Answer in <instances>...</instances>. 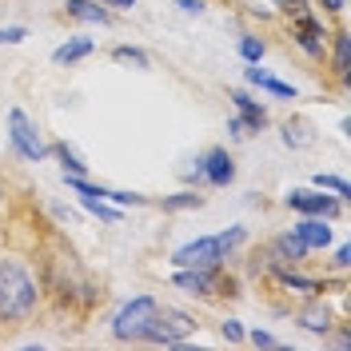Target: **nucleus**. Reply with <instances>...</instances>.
Here are the masks:
<instances>
[{
	"instance_id": "f257e3e1",
	"label": "nucleus",
	"mask_w": 351,
	"mask_h": 351,
	"mask_svg": "<svg viewBox=\"0 0 351 351\" xmlns=\"http://www.w3.org/2000/svg\"><path fill=\"white\" fill-rule=\"evenodd\" d=\"M44 287L32 276V267L16 256L0 247V324H28L40 311Z\"/></svg>"
},
{
	"instance_id": "f03ea898",
	"label": "nucleus",
	"mask_w": 351,
	"mask_h": 351,
	"mask_svg": "<svg viewBox=\"0 0 351 351\" xmlns=\"http://www.w3.org/2000/svg\"><path fill=\"white\" fill-rule=\"evenodd\" d=\"M156 311H160V300L156 295H136L128 304L112 315V339L116 343H144L148 328L156 324Z\"/></svg>"
},
{
	"instance_id": "7ed1b4c3",
	"label": "nucleus",
	"mask_w": 351,
	"mask_h": 351,
	"mask_svg": "<svg viewBox=\"0 0 351 351\" xmlns=\"http://www.w3.org/2000/svg\"><path fill=\"white\" fill-rule=\"evenodd\" d=\"M172 284L184 287L188 295H199V300H212V295H240V291H236V280L223 276V263H219V267H176Z\"/></svg>"
},
{
	"instance_id": "20e7f679",
	"label": "nucleus",
	"mask_w": 351,
	"mask_h": 351,
	"mask_svg": "<svg viewBox=\"0 0 351 351\" xmlns=\"http://www.w3.org/2000/svg\"><path fill=\"white\" fill-rule=\"evenodd\" d=\"M196 315H188V311H180V307H168L160 304L156 311V324L148 328L144 335V343H152V348H180L188 335H196Z\"/></svg>"
},
{
	"instance_id": "39448f33",
	"label": "nucleus",
	"mask_w": 351,
	"mask_h": 351,
	"mask_svg": "<svg viewBox=\"0 0 351 351\" xmlns=\"http://www.w3.org/2000/svg\"><path fill=\"white\" fill-rule=\"evenodd\" d=\"M8 144H12V152L28 160V164H40L44 156H48V144L40 140V128L32 124V116L24 108H12L8 112Z\"/></svg>"
},
{
	"instance_id": "423d86ee",
	"label": "nucleus",
	"mask_w": 351,
	"mask_h": 351,
	"mask_svg": "<svg viewBox=\"0 0 351 351\" xmlns=\"http://www.w3.org/2000/svg\"><path fill=\"white\" fill-rule=\"evenodd\" d=\"M232 252L219 243V236H196V240L180 243L172 252V263L176 267H219Z\"/></svg>"
},
{
	"instance_id": "0eeeda50",
	"label": "nucleus",
	"mask_w": 351,
	"mask_h": 351,
	"mask_svg": "<svg viewBox=\"0 0 351 351\" xmlns=\"http://www.w3.org/2000/svg\"><path fill=\"white\" fill-rule=\"evenodd\" d=\"M284 204L295 212V216H324V219H335L348 204L339 196H324V188H295V192H287L284 196Z\"/></svg>"
},
{
	"instance_id": "6e6552de",
	"label": "nucleus",
	"mask_w": 351,
	"mask_h": 351,
	"mask_svg": "<svg viewBox=\"0 0 351 351\" xmlns=\"http://www.w3.org/2000/svg\"><path fill=\"white\" fill-rule=\"evenodd\" d=\"M291 40L304 48L311 60H328V24L319 21V16H311V12H300V16H291Z\"/></svg>"
},
{
	"instance_id": "1a4fd4ad",
	"label": "nucleus",
	"mask_w": 351,
	"mask_h": 351,
	"mask_svg": "<svg viewBox=\"0 0 351 351\" xmlns=\"http://www.w3.org/2000/svg\"><path fill=\"white\" fill-rule=\"evenodd\" d=\"M295 324L311 335H331L335 331V311L324 295H307V304L295 311Z\"/></svg>"
},
{
	"instance_id": "9d476101",
	"label": "nucleus",
	"mask_w": 351,
	"mask_h": 351,
	"mask_svg": "<svg viewBox=\"0 0 351 351\" xmlns=\"http://www.w3.org/2000/svg\"><path fill=\"white\" fill-rule=\"evenodd\" d=\"M199 172H204V184L208 188H228L236 180V160L228 148H208L199 156Z\"/></svg>"
},
{
	"instance_id": "9b49d317",
	"label": "nucleus",
	"mask_w": 351,
	"mask_h": 351,
	"mask_svg": "<svg viewBox=\"0 0 351 351\" xmlns=\"http://www.w3.org/2000/svg\"><path fill=\"white\" fill-rule=\"evenodd\" d=\"M328 56H331V72L339 76V84H351V32L348 28H335L328 40Z\"/></svg>"
},
{
	"instance_id": "f8f14e48",
	"label": "nucleus",
	"mask_w": 351,
	"mask_h": 351,
	"mask_svg": "<svg viewBox=\"0 0 351 351\" xmlns=\"http://www.w3.org/2000/svg\"><path fill=\"white\" fill-rule=\"evenodd\" d=\"M228 100L236 104V116L243 120V128H247V132H263V128H267V108H263L260 100H252L243 88H232V92H228Z\"/></svg>"
},
{
	"instance_id": "ddd939ff",
	"label": "nucleus",
	"mask_w": 351,
	"mask_h": 351,
	"mask_svg": "<svg viewBox=\"0 0 351 351\" xmlns=\"http://www.w3.org/2000/svg\"><path fill=\"white\" fill-rule=\"evenodd\" d=\"M291 232L307 243V252H328L331 247V228H328V219L324 216H304Z\"/></svg>"
},
{
	"instance_id": "4468645a",
	"label": "nucleus",
	"mask_w": 351,
	"mask_h": 351,
	"mask_svg": "<svg viewBox=\"0 0 351 351\" xmlns=\"http://www.w3.org/2000/svg\"><path fill=\"white\" fill-rule=\"evenodd\" d=\"M64 16L80 24H96V28H108L112 24V8L96 4V0H64Z\"/></svg>"
},
{
	"instance_id": "2eb2a0df",
	"label": "nucleus",
	"mask_w": 351,
	"mask_h": 351,
	"mask_svg": "<svg viewBox=\"0 0 351 351\" xmlns=\"http://www.w3.org/2000/svg\"><path fill=\"white\" fill-rule=\"evenodd\" d=\"M243 76H247V84H252V88H263V92H271V96H280V100H295V96H300L287 80H276V76H271V72H263L260 64H247Z\"/></svg>"
},
{
	"instance_id": "dca6fc26",
	"label": "nucleus",
	"mask_w": 351,
	"mask_h": 351,
	"mask_svg": "<svg viewBox=\"0 0 351 351\" xmlns=\"http://www.w3.org/2000/svg\"><path fill=\"white\" fill-rule=\"evenodd\" d=\"M271 280H276L280 287H287V291H295V295H319V291L328 287V280H307V276H300L295 267H280Z\"/></svg>"
},
{
	"instance_id": "f3484780",
	"label": "nucleus",
	"mask_w": 351,
	"mask_h": 351,
	"mask_svg": "<svg viewBox=\"0 0 351 351\" xmlns=\"http://www.w3.org/2000/svg\"><path fill=\"white\" fill-rule=\"evenodd\" d=\"M48 156H56L60 160V168H64V176H88V160L68 140H56V144H48Z\"/></svg>"
},
{
	"instance_id": "a211bd4d",
	"label": "nucleus",
	"mask_w": 351,
	"mask_h": 351,
	"mask_svg": "<svg viewBox=\"0 0 351 351\" xmlns=\"http://www.w3.org/2000/svg\"><path fill=\"white\" fill-rule=\"evenodd\" d=\"M271 247L284 256V263H291V267H300V263L307 260V243L295 236V232H280L276 240H271Z\"/></svg>"
},
{
	"instance_id": "6ab92c4d",
	"label": "nucleus",
	"mask_w": 351,
	"mask_h": 351,
	"mask_svg": "<svg viewBox=\"0 0 351 351\" xmlns=\"http://www.w3.org/2000/svg\"><path fill=\"white\" fill-rule=\"evenodd\" d=\"M92 48H96V44L88 40V36H72V40H64L56 52H52V60H56V64H76V60L92 56Z\"/></svg>"
},
{
	"instance_id": "aec40b11",
	"label": "nucleus",
	"mask_w": 351,
	"mask_h": 351,
	"mask_svg": "<svg viewBox=\"0 0 351 351\" xmlns=\"http://www.w3.org/2000/svg\"><path fill=\"white\" fill-rule=\"evenodd\" d=\"M112 60L124 68H136V72H148L152 68V56L144 52V48H136V44H116L112 48Z\"/></svg>"
},
{
	"instance_id": "412c9836",
	"label": "nucleus",
	"mask_w": 351,
	"mask_h": 351,
	"mask_svg": "<svg viewBox=\"0 0 351 351\" xmlns=\"http://www.w3.org/2000/svg\"><path fill=\"white\" fill-rule=\"evenodd\" d=\"M160 208H164V212H196V208H204V196L188 188V192H176V196H164V199H160Z\"/></svg>"
},
{
	"instance_id": "4be33fe9",
	"label": "nucleus",
	"mask_w": 351,
	"mask_h": 351,
	"mask_svg": "<svg viewBox=\"0 0 351 351\" xmlns=\"http://www.w3.org/2000/svg\"><path fill=\"white\" fill-rule=\"evenodd\" d=\"M311 140H315V132H311L307 120H287L284 124V144L287 148H307Z\"/></svg>"
},
{
	"instance_id": "5701e85b",
	"label": "nucleus",
	"mask_w": 351,
	"mask_h": 351,
	"mask_svg": "<svg viewBox=\"0 0 351 351\" xmlns=\"http://www.w3.org/2000/svg\"><path fill=\"white\" fill-rule=\"evenodd\" d=\"M311 184H315V188H324V192H331V196H339V199H343V204H348V199H351V188H348V180H343V176L319 172V176H315V180H311Z\"/></svg>"
},
{
	"instance_id": "b1692460",
	"label": "nucleus",
	"mask_w": 351,
	"mask_h": 351,
	"mask_svg": "<svg viewBox=\"0 0 351 351\" xmlns=\"http://www.w3.org/2000/svg\"><path fill=\"white\" fill-rule=\"evenodd\" d=\"M240 56L247 60V64H260L263 56H267V44H263L256 32H243L240 36Z\"/></svg>"
},
{
	"instance_id": "393cba45",
	"label": "nucleus",
	"mask_w": 351,
	"mask_h": 351,
	"mask_svg": "<svg viewBox=\"0 0 351 351\" xmlns=\"http://www.w3.org/2000/svg\"><path fill=\"white\" fill-rule=\"evenodd\" d=\"M80 204H84L92 216L108 219V223H120V212H116V208H108V204H104V196H80Z\"/></svg>"
},
{
	"instance_id": "a878e982",
	"label": "nucleus",
	"mask_w": 351,
	"mask_h": 351,
	"mask_svg": "<svg viewBox=\"0 0 351 351\" xmlns=\"http://www.w3.org/2000/svg\"><path fill=\"white\" fill-rule=\"evenodd\" d=\"M104 199L120 204V208H144V204H148V196H140V192H116V188H108Z\"/></svg>"
},
{
	"instance_id": "bb28decb",
	"label": "nucleus",
	"mask_w": 351,
	"mask_h": 351,
	"mask_svg": "<svg viewBox=\"0 0 351 351\" xmlns=\"http://www.w3.org/2000/svg\"><path fill=\"white\" fill-rule=\"evenodd\" d=\"M219 335H223L228 343H243V339H247V331H243L240 319H223V324H219Z\"/></svg>"
},
{
	"instance_id": "cd10ccee",
	"label": "nucleus",
	"mask_w": 351,
	"mask_h": 351,
	"mask_svg": "<svg viewBox=\"0 0 351 351\" xmlns=\"http://www.w3.org/2000/svg\"><path fill=\"white\" fill-rule=\"evenodd\" d=\"M243 240H247V228H228V232H219V243H223L228 252H236Z\"/></svg>"
},
{
	"instance_id": "c85d7f7f",
	"label": "nucleus",
	"mask_w": 351,
	"mask_h": 351,
	"mask_svg": "<svg viewBox=\"0 0 351 351\" xmlns=\"http://www.w3.org/2000/svg\"><path fill=\"white\" fill-rule=\"evenodd\" d=\"M176 8H180L184 16H204V12H208V0H176Z\"/></svg>"
},
{
	"instance_id": "c756f323",
	"label": "nucleus",
	"mask_w": 351,
	"mask_h": 351,
	"mask_svg": "<svg viewBox=\"0 0 351 351\" xmlns=\"http://www.w3.org/2000/svg\"><path fill=\"white\" fill-rule=\"evenodd\" d=\"M247 343H256V348H280V339L271 331H247Z\"/></svg>"
},
{
	"instance_id": "7c9ffc66",
	"label": "nucleus",
	"mask_w": 351,
	"mask_h": 351,
	"mask_svg": "<svg viewBox=\"0 0 351 351\" xmlns=\"http://www.w3.org/2000/svg\"><path fill=\"white\" fill-rule=\"evenodd\" d=\"M0 36H4V44H21L28 36V28L24 24H8V28H0Z\"/></svg>"
},
{
	"instance_id": "2f4dec72",
	"label": "nucleus",
	"mask_w": 351,
	"mask_h": 351,
	"mask_svg": "<svg viewBox=\"0 0 351 351\" xmlns=\"http://www.w3.org/2000/svg\"><path fill=\"white\" fill-rule=\"evenodd\" d=\"M348 263H351V247L343 243V247H335V256H331V267H335V271H348Z\"/></svg>"
},
{
	"instance_id": "473e14b6",
	"label": "nucleus",
	"mask_w": 351,
	"mask_h": 351,
	"mask_svg": "<svg viewBox=\"0 0 351 351\" xmlns=\"http://www.w3.org/2000/svg\"><path fill=\"white\" fill-rule=\"evenodd\" d=\"M319 8H324V16H343V8H348V0H315Z\"/></svg>"
},
{
	"instance_id": "72a5a7b5",
	"label": "nucleus",
	"mask_w": 351,
	"mask_h": 351,
	"mask_svg": "<svg viewBox=\"0 0 351 351\" xmlns=\"http://www.w3.org/2000/svg\"><path fill=\"white\" fill-rule=\"evenodd\" d=\"M96 4H104L112 12H132V8H136V0H96Z\"/></svg>"
},
{
	"instance_id": "f704fd0d",
	"label": "nucleus",
	"mask_w": 351,
	"mask_h": 351,
	"mask_svg": "<svg viewBox=\"0 0 351 351\" xmlns=\"http://www.w3.org/2000/svg\"><path fill=\"white\" fill-rule=\"evenodd\" d=\"M228 136H232V140H243V136H247V128H243L240 116H232V120H228Z\"/></svg>"
},
{
	"instance_id": "c9c22d12",
	"label": "nucleus",
	"mask_w": 351,
	"mask_h": 351,
	"mask_svg": "<svg viewBox=\"0 0 351 351\" xmlns=\"http://www.w3.org/2000/svg\"><path fill=\"white\" fill-rule=\"evenodd\" d=\"M335 343H339V348H343V351L351 348V331H348V324H343V328H339V335H335Z\"/></svg>"
},
{
	"instance_id": "e433bc0d",
	"label": "nucleus",
	"mask_w": 351,
	"mask_h": 351,
	"mask_svg": "<svg viewBox=\"0 0 351 351\" xmlns=\"http://www.w3.org/2000/svg\"><path fill=\"white\" fill-rule=\"evenodd\" d=\"M52 216H56V219H68V223H76V212H68V208H52Z\"/></svg>"
},
{
	"instance_id": "4c0bfd02",
	"label": "nucleus",
	"mask_w": 351,
	"mask_h": 351,
	"mask_svg": "<svg viewBox=\"0 0 351 351\" xmlns=\"http://www.w3.org/2000/svg\"><path fill=\"white\" fill-rule=\"evenodd\" d=\"M4 196H8V192H4V180H0V212H4Z\"/></svg>"
},
{
	"instance_id": "58836bf2",
	"label": "nucleus",
	"mask_w": 351,
	"mask_h": 351,
	"mask_svg": "<svg viewBox=\"0 0 351 351\" xmlns=\"http://www.w3.org/2000/svg\"><path fill=\"white\" fill-rule=\"evenodd\" d=\"M0 44H4V36H0Z\"/></svg>"
}]
</instances>
